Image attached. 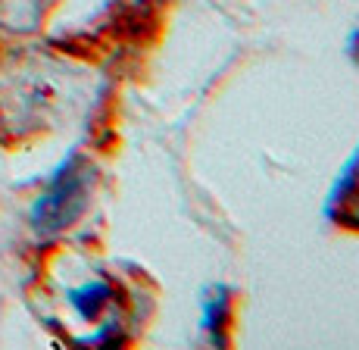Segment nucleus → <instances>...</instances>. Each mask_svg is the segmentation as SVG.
<instances>
[{"label":"nucleus","instance_id":"obj_1","mask_svg":"<svg viewBox=\"0 0 359 350\" xmlns=\"http://www.w3.org/2000/svg\"><path fill=\"white\" fill-rule=\"evenodd\" d=\"M88 191H91V173L88 166L75 160H66L60 173L53 175L50 188L38 197L32 210V222L41 231H60L79 219V213L88 203Z\"/></svg>","mask_w":359,"mask_h":350},{"label":"nucleus","instance_id":"obj_3","mask_svg":"<svg viewBox=\"0 0 359 350\" xmlns=\"http://www.w3.org/2000/svg\"><path fill=\"white\" fill-rule=\"evenodd\" d=\"M225 325H229V291L216 288V294L203 300V328L216 344H225Z\"/></svg>","mask_w":359,"mask_h":350},{"label":"nucleus","instance_id":"obj_2","mask_svg":"<svg viewBox=\"0 0 359 350\" xmlns=\"http://www.w3.org/2000/svg\"><path fill=\"white\" fill-rule=\"evenodd\" d=\"M113 297H116V291L107 278H88L85 285L66 291L69 307H72V310L79 313V319H85V322L100 319V313L113 304Z\"/></svg>","mask_w":359,"mask_h":350}]
</instances>
